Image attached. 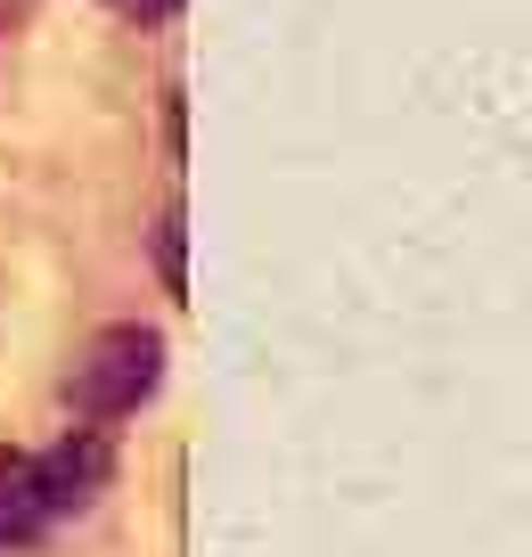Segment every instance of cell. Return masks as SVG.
<instances>
[{
	"label": "cell",
	"mask_w": 532,
	"mask_h": 557,
	"mask_svg": "<svg viewBox=\"0 0 532 557\" xmlns=\"http://www.w3.org/2000/svg\"><path fill=\"white\" fill-rule=\"evenodd\" d=\"M156 385H164V336L139 329V320H115V329H99L90 352L74 361V410H83V426H115Z\"/></svg>",
	"instance_id": "6da1fadb"
},
{
	"label": "cell",
	"mask_w": 532,
	"mask_h": 557,
	"mask_svg": "<svg viewBox=\"0 0 532 557\" xmlns=\"http://www.w3.org/2000/svg\"><path fill=\"white\" fill-rule=\"evenodd\" d=\"M34 468H41V492H50V517H74V508H90L107 492L115 443H107V426H66L50 451H34Z\"/></svg>",
	"instance_id": "7a4b0ae2"
},
{
	"label": "cell",
	"mask_w": 532,
	"mask_h": 557,
	"mask_svg": "<svg viewBox=\"0 0 532 557\" xmlns=\"http://www.w3.org/2000/svg\"><path fill=\"white\" fill-rule=\"evenodd\" d=\"M50 524H58V517H50V492H41L34 451H0V557L34 549Z\"/></svg>",
	"instance_id": "3957f363"
},
{
	"label": "cell",
	"mask_w": 532,
	"mask_h": 557,
	"mask_svg": "<svg viewBox=\"0 0 532 557\" xmlns=\"http://www.w3.org/2000/svg\"><path fill=\"white\" fill-rule=\"evenodd\" d=\"M156 271H164L172 296H189V222H181V213L156 222Z\"/></svg>",
	"instance_id": "277c9868"
},
{
	"label": "cell",
	"mask_w": 532,
	"mask_h": 557,
	"mask_svg": "<svg viewBox=\"0 0 532 557\" xmlns=\"http://www.w3.org/2000/svg\"><path fill=\"white\" fill-rule=\"evenodd\" d=\"M123 9H132V17H148V25H164L172 9H181V0H123Z\"/></svg>",
	"instance_id": "5b68a950"
}]
</instances>
